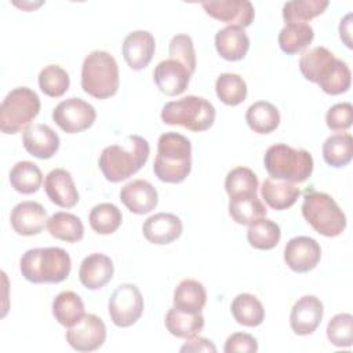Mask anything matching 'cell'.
<instances>
[{
	"label": "cell",
	"mask_w": 353,
	"mask_h": 353,
	"mask_svg": "<svg viewBox=\"0 0 353 353\" xmlns=\"http://www.w3.org/2000/svg\"><path fill=\"white\" fill-rule=\"evenodd\" d=\"M303 77L320 85L330 95H339L350 88L352 73L347 63L338 59L328 48L317 46L305 51L299 59Z\"/></svg>",
	"instance_id": "6da1fadb"
},
{
	"label": "cell",
	"mask_w": 353,
	"mask_h": 353,
	"mask_svg": "<svg viewBox=\"0 0 353 353\" xmlns=\"http://www.w3.org/2000/svg\"><path fill=\"white\" fill-rule=\"evenodd\" d=\"M149 143L139 135H128L127 145L106 146L98 160L103 176L109 182H121L137 174L148 161Z\"/></svg>",
	"instance_id": "7a4b0ae2"
},
{
	"label": "cell",
	"mask_w": 353,
	"mask_h": 353,
	"mask_svg": "<svg viewBox=\"0 0 353 353\" xmlns=\"http://www.w3.org/2000/svg\"><path fill=\"white\" fill-rule=\"evenodd\" d=\"M192 170V143L178 132L161 134L157 141V154L153 163L156 176L167 183H179Z\"/></svg>",
	"instance_id": "3957f363"
},
{
	"label": "cell",
	"mask_w": 353,
	"mask_h": 353,
	"mask_svg": "<svg viewBox=\"0 0 353 353\" xmlns=\"http://www.w3.org/2000/svg\"><path fill=\"white\" fill-rule=\"evenodd\" d=\"M22 276L34 284L61 283L68 279L72 261L69 254L61 247L32 248L19 259Z\"/></svg>",
	"instance_id": "277c9868"
},
{
	"label": "cell",
	"mask_w": 353,
	"mask_h": 353,
	"mask_svg": "<svg viewBox=\"0 0 353 353\" xmlns=\"http://www.w3.org/2000/svg\"><path fill=\"white\" fill-rule=\"evenodd\" d=\"M263 164L273 179L292 183L305 182L313 172V157L305 149H294L285 143L268 148Z\"/></svg>",
	"instance_id": "5b68a950"
},
{
	"label": "cell",
	"mask_w": 353,
	"mask_h": 353,
	"mask_svg": "<svg viewBox=\"0 0 353 353\" xmlns=\"http://www.w3.org/2000/svg\"><path fill=\"white\" fill-rule=\"evenodd\" d=\"M119 66L116 59L106 51L90 52L81 66V88L85 94L106 99L119 90Z\"/></svg>",
	"instance_id": "8992f818"
},
{
	"label": "cell",
	"mask_w": 353,
	"mask_h": 353,
	"mask_svg": "<svg viewBox=\"0 0 353 353\" xmlns=\"http://www.w3.org/2000/svg\"><path fill=\"white\" fill-rule=\"evenodd\" d=\"M161 120L170 125H182L190 131L208 130L215 121V108L203 97L188 95L167 102L161 110Z\"/></svg>",
	"instance_id": "52a82bcc"
},
{
	"label": "cell",
	"mask_w": 353,
	"mask_h": 353,
	"mask_svg": "<svg viewBox=\"0 0 353 353\" xmlns=\"http://www.w3.org/2000/svg\"><path fill=\"white\" fill-rule=\"evenodd\" d=\"M306 222L325 237L339 236L346 228V216L336 201L327 193L307 190L302 203Z\"/></svg>",
	"instance_id": "ba28073f"
},
{
	"label": "cell",
	"mask_w": 353,
	"mask_h": 353,
	"mask_svg": "<svg viewBox=\"0 0 353 353\" xmlns=\"http://www.w3.org/2000/svg\"><path fill=\"white\" fill-rule=\"evenodd\" d=\"M40 112L39 95L28 88L11 90L0 106V130L4 134H17L25 130Z\"/></svg>",
	"instance_id": "9c48e42d"
},
{
	"label": "cell",
	"mask_w": 353,
	"mask_h": 353,
	"mask_svg": "<svg viewBox=\"0 0 353 353\" xmlns=\"http://www.w3.org/2000/svg\"><path fill=\"white\" fill-rule=\"evenodd\" d=\"M109 316L114 325L125 328L135 324L143 313V298L135 284H120L109 298Z\"/></svg>",
	"instance_id": "30bf717a"
},
{
	"label": "cell",
	"mask_w": 353,
	"mask_h": 353,
	"mask_svg": "<svg viewBox=\"0 0 353 353\" xmlns=\"http://www.w3.org/2000/svg\"><path fill=\"white\" fill-rule=\"evenodd\" d=\"M95 119L97 112L94 106L76 97L59 102L52 110V120L68 134H76L90 128Z\"/></svg>",
	"instance_id": "8fae6325"
},
{
	"label": "cell",
	"mask_w": 353,
	"mask_h": 353,
	"mask_svg": "<svg viewBox=\"0 0 353 353\" xmlns=\"http://www.w3.org/2000/svg\"><path fill=\"white\" fill-rule=\"evenodd\" d=\"M105 339V323L95 314H84L66 331L68 343L77 352H94L103 345Z\"/></svg>",
	"instance_id": "7c38bea8"
},
{
	"label": "cell",
	"mask_w": 353,
	"mask_h": 353,
	"mask_svg": "<svg viewBox=\"0 0 353 353\" xmlns=\"http://www.w3.org/2000/svg\"><path fill=\"white\" fill-rule=\"evenodd\" d=\"M321 258L320 244L309 236H296L284 247V261L296 273H306L317 266Z\"/></svg>",
	"instance_id": "4fadbf2b"
},
{
	"label": "cell",
	"mask_w": 353,
	"mask_h": 353,
	"mask_svg": "<svg viewBox=\"0 0 353 353\" xmlns=\"http://www.w3.org/2000/svg\"><path fill=\"white\" fill-rule=\"evenodd\" d=\"M201 7L211 18L225 22L229 26L247 28L254 21L255 10L248 0H218L204 1Z\"/></svg>",
	"instance_id": "5bb4252c"
},
{
	"label": "cell",
	"mask_w": 353,
	"mask_h": 353,
	"mask_svg": "<svg viewBox=\"0 0 353 353\" xmlns=\"http://www.w3.org/2000/svg\"><path fill=\"white\" fill-rule=\"evenodd\" d=\"M324 314L323 302L314 295L299 298L290 313V325L296 335L313 334L321 323Z\"/></svg>",
	"instance_id": "9a60e30c"
},
{
	"label": "cell",
	"mask_w": 353,
	"mask_h": 353,
	"mask_svg": "<svg viewBox=\"0 0 353 353\" xmlns=\"http://www.w3.org/2000/svg\"><path fill=\"white\" fill-rule=\"evenodd\" d=\"M190 76L183 63L171 58L159 62L153 70V80L157 88L168 97L182 94L189 85Z\"/></svg>",
	"instance_id": "2e32d148"
},
{
	"label": "cell",
	"mask_w": 353,
	"mask_h": 353,
	"mask_svg": "<svg viewBox=\"0 0 353 353\" xmlns=\"http://www.w3.org/2000/svg\"><path fill=\"white\" fill-rule=\"evenodd\" d=\"M47 211L37 201H21L12 210L10 222L15 233L21 236H34L41 233L47 223Z\"/></svg>",
	"instance_id": "e0dca14e"
},
{
	"label": "cell",
	"mask_w": 353,
	"mask_h": 353,
	"mask_svg": "<svg viewBox=\"0 0 353 353\" xmlns=\"http://www.w3.org/2000/svg\"><path fill=\"white\" fill-rule=\"evenodd\" d=\"M22 143L26 152L37 159L52 157L59 149L58 134L47 124H30L22 132Z\"/></svg>",
	"instance_id": "ac0fdd59"
},
{
	"label": "cell",
	"mask_w": 353,
	"mask_h": 353,
	"mask_svg": "<svg viewBox=\"0 0 353 353\" xmlns=\"http://www.w3.org/2000/svg\"><path fill=\"white\" fill-rule=\"evenodd\" d=\"M120 200L131 212L143 215L156 208L159 194L150 182L145 179H134L121 188Z\"/></svg>",
	"instance_id": "d6986e66"
},
{
	"label": "cell",
	"mask_w": 353,
	"mask_h": 353,
	"mask_svg": "<svg viewBox=\"0 0 353 353\" xmlns=\"http://www.w3.org/2000/svg\"><path fill=\"white\" fill-rule=\"evenodd\" d=\"M154 37L148 30H134L123 41V57L127 65L134 70L146 68L154 54Z\"/></svg>",
	"instance_id": "ffe728a7"
},
{
	"label": "cell",
	"mask_w": 353,
	"mask_h": 353,
	"mask_svg": "<svg viewBox=\"0 0 353 353\" xmlns=\"http://www.w3.org/2000/svg\"><path fill=\"white\" fill-rule=\"evenodd\" d=\"M44 190L48 199L62 208H72L79 201V192L69 171L55 168L44 179Z\"/></svg>",
	"instance_id": "44dd1931"
},
{
	"label": "cell",
	"mask_w": 353,
	"mask_h": 353,
	"mask_svg": "<svg viewBox=\"0 0 353 353\" xmlns=\"http://www.w3.org/2000/svg\"><path fill=\"white\" fill-rule=\"evenodd\" d=\"M182 221L170 212H159L149 216L142 226L145 239L149 243L164 245L175 241L182 234Z\"/></svg>",
	"instance_id": "7402d4cb"
},
{
	"label": "cell",
	"mask_w": 353,
	"mask_h": 353,
	"mask_svg": "<svg viewBox=\"0 0 353 353\" xmlns=\"http://www.w3.org/2000/svg\"><path fill=\"white\" fill-rule=\"evenodd\" d=\"M114 266L112 259L99 252L85 256L79 269L80 283L88 290H99L105 287L113 277Z\"/></svg>",
	"instance_id": "603a6c76"
},
{
	"label": "cell",
	"mask_w": 353,
	"mask_h": 353,
	"mask_svg": "<svg viewBox=\"0 0 353 353\" xmlns=\"http://www.w3.org/2000/svg\"><path fill=\"white\" fill-rule=\"evenodd\" d=\"M216 52L226 61H240L247 55L250 39L243 28L226 26L215 34Z\"/></svg>",
	"instance_id": "cb8c5ba5"
},
{
	"label": "cell",
	"mask_w": 353,
	"mask_h": 353,
	"mask_svg": "<svg viewBox=\"0 0 353 353\" xmlns=\"http://www.w3.org/2000/svg\"><path fill=\"white\" fill-rule=\"evenodd\" d=\"M261 194H262V199L265 200V203L270 208L281 211V210H287L295 204V201L298 200V197L301 194V190L292 182L266 178L263 181Z\"/></svg>",
	"instance_id": "d4e9b609"
},
{
	"label": "cell",
	"mask_w": 353,
	"mask_h": 353,
	"mask_svg": "<svg viewBox=\"0 0 353 353\" xmlns=\"http://www.w3.org/2000/svg\"><path fill=\"white\" fill-rule=\"evenodd\" d=\"M207 302L204 285L193 279L182 280L174 291V307L186 313H201Z\"/></svg>",
	"instance_id": "484cf974"
},
{
	"label": "cell",
	"mask_w": 353,
	"mask_h": 353,
	"mask_svg": "<svg viewBox=\"0 0 353 353\" xmlns=\"http://www.w3.org/2000/svg\"><path fill=\"white\" fill-rule=\"evenodd\" d=\"M164 323L171 335L185 339L196 336L204 328V317L201 313H186L176 307H171L167 312Z\"/></svg>",
	"instance_id": "4316f807"
},
{
	"label": "cell",
	"mask_w": 353,
	"mask_h": 353,
	"mask_svg": "<svg viewBox=\"0 0 353 353\" xmlns=\"http://www.w3.org/2000/svg\"><path fill=\"white\" fill-rule=\"evenodd\" d=\"M230 312L234 320L245 327H258L265 320V309L261 301L252 294H239L234 296Z\"/></svg>",
	"instance_id": "83f0119b"
},
{
	"label": "cell",
	"mask_w": 353,
	"mask_h": 353,
	"mask_svg": "<svg viewBox=\"0 0 353 353\" xmlns=\"http://www.w3.org/2000/svg\"><path fill=\"white\" fill-rule=\"evenodd\" d=\"M245 121L254 132L269 134L279 127L280 113L273 103L268 101H258L247 109Z\"/></svg>",
	"instance_id": "f1b7e54d"
},
{
	"label": "cell",
	"mask_w": 353,
	"mask_h": 353,
	"mask_svg": "<svg viewBox=\"0 0 353 353\" xmlns=\"http://www.w3.org/2000/svg\"><path fill=\"white\" fill-rule=\"evenodd\" d=\"M229 214L239 225H250L254 221L266 216L268 210L256 193L230 197Z\"/></svg>",
	"instance_id": "f546056e"
},
{
	"label": "cell",
	"mask_w": 353,
	"mask_h": 353,
	"mask_svg": "<svg viewBox=\"0 0 353 353\" xmlns=\"http://www.w3.org/2000/svg\"><path fill=\"white\" fill-rule=\"evenodd\" d=\"M52 314L63 327H72L84 316V302L73 291H62L52 301Z\"/></svg>",
	"instance_id": "4dcf8cb0"
},
{
	"label": "cell",
	"mask_w": 353,
	"mask_h": 353,
	"mask_svg": "<svg viewBox=\"0 0 353 353\" xmlns=\"http://www.w3.org/2000/svg\"><path fill=\"white\" fill-rule=\"evenodd\" d=\"M47 229L50 234L58 240L76 243L84 236V226L79 216L70 212H55L47 221Z\"/></svg>",
	"instance_id": "1f68e13d"
},
{
	"label": "cell",
	"mask_w": 353,
	"mask_h": 353,
	"mask_svg": "<svg viewBox=\"0 0 353 353\" xmlns=\"http://www.w3.org/2000/svg\"><path fill=\"white\" fill-rule=\"evenodd\" d=\"M323 157L331 167L341 168L353 157V138L347 132H338L328 137L323 143Z\"/></svg>",
	"instance_id": "d6a6232c"
},
{
	"label": "cell",
	"mask_w": 353,
	"mask_h": 353,
	"mask_svg": "<svg viewBox=\"0 0 353 353\" xmlns=\"http://www.w3.org/2000/svg\"><path fill=\"white\" fill-rule=\"evenodd\" d=\"M314 39L313 28L307 23H285L279 33V46L288 55L303 51Z\"/></svg>",
	"instance_id": "836d02e7"
},
{
	"label": "cell",
	"mask_w": 353,
	"mask_h": 353,
	"mask_svg": "<svg viewBox=\"0 0 353 353\" xmlns=\"http://www.w3.org/2000/svg\"><path fill=\"white\" fill-rule=\"evenodd\" d=\"M41 182L43 174L37 164L32 161H18L10 171L11 186L22 194L36 193L40 189Z\"/></svg>",
	"instance_id": "e575fe53"
},
{
	"label": "cell",
	"mask_w": 353,
	"mask_h": 353,
	"mask_svg": "<svg viewBox=\"0 0 353 353\" xmlns=\"http://www.w3.org/2000/svg\"><path fill=\"white\" fill-rule=\"evenodd\" d=\"M280 237H281L280 226L265 216L248 225L247 240L251 244V247L256 250L274 248L279 244Z\"/></svg>",
	"instance_id": "d590c367"
},
{
	"label": "cell",
	"mask_w": 353,
	"mask_h": 353,
	"mask_svg": "<svg viewBox=\"0 0 353 353\" xmlns=\"http://www.w3.org/2000/svg\"><path fill=\"white\" fill-rule=\"evenodd\" d=\"M327 0H292L283 6V19L285 23H305L328 7Z\"/></svg>",
	"instance_id": "8d00e7d4"
},
{
	"label": "cell",
	"mask_w": 353,
	"mask_h": 353,
	"mask_svg": "<svg viewBox=\"0 0 353 353\" xmlns=\"http://www.w3.org/2000/svg\"><path fill=\"white\" fill-rule=\"evenodd\" d=\"M216 97L229 106H237L247 98V84L236 73H221L215 83Z\"/></svg>",
	"instance_id": "74e56055"
},
{
	"label": "cell",
	"mask_w": 353,
	"mask_h": 353,
	"mask_svg": "<svg viewBox=\"0 0 353 353\" xmlns=\"http://www.w3.org/2000/svg\"><path fill=\"white\" fill-rule=\"evenodd\" d=\"M90 226L99 234H110L116 232L121 222V211L112 203H101L90 211Z\"/></svg>",
	"instance_id": "f35d334b"
},
{
	"label": "cell",
	"mask_w": 353,
	"mask_h": 353,
	"mask_svg": "<svg viewBox=\"0 0 353 353\" xmlns=\"http://www.w3.org/2000/svg\"><path fill=\"white\" fill-rule=\"evenodd\" d=\"M69 85L68 72L58 65H47L39 73V87L51 98L62 97L69 90Z\"/></svg>",
	"instance_id": "ab89813d"
},
{
	"label": "cell",
	"mask_w": 353,
	"mask_h": 353,
	"mask_svg": "<svg viewBox=\"0 0 353 353\" xmlns=\"http://www.w3.org/2000/svg\"><path fill=\"white\" fill-rule=\"evenodd\" d=\"M258 186V176L247 167H236L230 170L225 179V189L229 197L256 193Z\"/></svg>",
	"instance_id": "60d3db41"
},
{
	"label": "cell",
	"mask_w": 353,
	"mask_h": 353,
	"mask_svg": "<svg viewBox=\"0 0 353 353\" xmlns=\"http://www.w3.org/2000/svg\"><path fill=\"white\" fill-rule=\"evenodd\" d=\"M327 338L336 347H350L353 343V316L335 314L327 324Z\"/></svg>",
	"instance_id": "b9f144b4"
},
{
	"label": "cell",
	"mask_w": 353,
	"mask_h": 353,
	"mask_svg": "<svg viewBox=\"0 0 353 353\" xmlns=\"http://www.w3.org/2000/svg\"><path fill=\"white\" fill-rule=\"evenodd\" d=\"M170 58L175 59L186 66V69L190 72V74L194 73L196 70V52L193 47L192 37L188 34H175L170 40V47H168Z\"/></svg>",
	"instance_id": "7bdbcfd3"
},
{
	"label": "cell",
	"mask_w": 353,
	"mask_h": 353,
	"mask_svg": "<svg viewBox=\"0 0 353 353\" xmlns=\"http://www.w3.org/2000/svg\"><path fill=\"white\" fill-rule=\"evenodd\" d=\"M353 106L349 102H342L331 106L325 114L327 127L332 131H345L352 125Z\"/></svg>",
	"instance_id": "ee69618b"
},
{
	"label": "cell",
	"mask_w": 353,
	"mask_h": 353,
	"mask_svg": "<svg viewBox=\"0 0 353 353\" xmlns=\"http://www.w3.org/2000/svg\"><path fill=\"white\" fill-rule=\"evenodd\" d=\"M258 350V342L256 339L245 332H234L228 336L225 342L223 352L225 353H255Z\"/></svg>",
	"instance_id": "f6af8a7d"
},
{
	"label": "cell",
	"mask_w": 353,
	"mask_h": 353,
	"mask_svg": "<svg viewBox=\"0 0 353 353\" xmlns=\"http://www.w3.org/2000/svg\"><path fill=\"white\" fill-rule=\"evenodd\" d=\"M181 352H216L215 345L201 336H192L188 339V342L181 347Z\"/></svg>",
	"instance_id": "bcb514c9"
},
{
	"label": "cell",
	"mask_w": 353,
	"mask_h": 353,
	"mask_svg": "<svg viewBox=\"0 0 353 353\" xmlns=\"http://www.w3.org/2000/svg\"><path fill=\"white\" fill-rule=\"evenodd\" d=\"M350 18H352V14H347L341 21V25H339V36H341V39L345 41V44L349 48H352V41H350Z\"/></svg>",
	"instance_id": "7dc6e473"
}]
</instances>
